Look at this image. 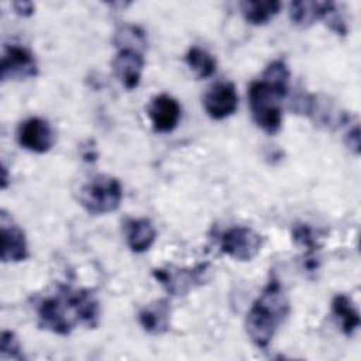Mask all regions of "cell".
Here are the masks:
<instances>
[{
  "label": "cell",
  "mask_w": 361,
  "mask_h": 361,
  "mask_svg": "<svg viewBox=\"0 0 361 361\" xmlns=\"http://www.w3.org/2000/svg\"><path fill=\"white\" fill-rule=\"evenodd\" d=\"M37 313L41 329L68 336L76 324L94 329L99 324L100 306L93 290L59 285L55 293L41 299Z\"/></svg>",
  "instance_id": "obj_1"
},
{
  "label": "cell",
  "mask_w": 361,
  "mask_h": 361,
  "mask_svg": "<svg viewBox=\"0 0 361 361\" xmlns=\"http://www.w3.org/2000/svg\"><path fill=\"white\" fill-rule=\"evenodd\" d=\"M289 300L276 278H271L245 317V331L258 348H267L289 314Z\"/></svg>",
  "instance_id": "obj_2"
},
{
  "label": "cell",
  "mask_w": 361,
  "mask_h": 361,
  "mask_svg": "<svg viewBox=\"0 0 361 361\" xmlns=\"http://www.w3.org/2000/svg\"><path fill=\"white\" fill-rule=\"evenodd\" d=\"M288 85H278L264 78L251 82L248 102L255 124L268 134H276L282 127V99L288 94Z\"/></svg>",
  "instance_id": "obj_3"
},
{
  "label": "cell",
  "mask_w": 361,
  "mask_h": 361,
  "mask_svg": "<svg viewBox=\"0 0 361 361\" xmlns=\"http://www.w3.org/2000/svg\"><path fill=\"white\" fill-rule=\"evenodd\" d=\"M123 199V188L117 178L96 175L85 183L79 192L82 207L90 214H107L118 209Z\"/></svg>",
  "instance_id": "obj_4"
},
{
  "label": "cell",
  "mask_w": 361,
  "mask_h": 361,
  "mask_svg": "<svg viewBox=\"0 0 361 361\" xmlns=\"http://www.w3.org/2000/svg\"><path fill=\"white\" fill-rule=\"evenodd\" d=\"M207 268L209 264H199L193 268L166 267L154 269L152 275L169 295L180 296L204 282Z\"/></svg>",
  "instance_id": "obj_5"
},
{
  "label": "cell",
  "mask_w": 361,
  "mask_h": 361,
  "mask_svg": "<svg viewBox=\"0 0 361 361\" xmlns=\"http://www.w3.org/2000/svg\"><path fill=\"white\" fill-rule=\"evenodd\" d=\"M262 243V235L251 227L235 226L223 233L220 250L237 261H251L261 251Z\"/></svg>",
  "instance_id": "obj_6"
},
{
  "label": "cell",
  "mask_w": 361,
  "mask_h": 361,
  "mask_svg": "<svg viewBox=\"0 0 361 361\" xmlns=\"http://www.w3.org/2000/svg\"><path fill=\"white\" fill-rule=\"evenodd\" d=\"M38 75V65L34 55L24 47L6 45L1 63L0 78L1 82L7 80H25Z\"/></svg>",
  "instance_id": "obj_7"
},
{
  "label": "cell",
  "mask_w": 361,
  "mask_h": 361,
  "mask_svg": "<svg viewBox=\"0 0 361 361\" xmlns=\"http://www.w3.org/2000/svg\"><path fill=\"white\" fill-rule=\"evenodd\" d=\"M18 144L37 154L48 152L55 144V134L51 124L41 117H30L23 121L17 131Z\"/></svg>",
  "instance_id": "obj_8"
},
{
  "label": "cell",
  "mask_w": 361,
  "mask_h": 361,
  "mask_svg": "<svg viewBox=\"0 0 361 361\" xmlns=\"http://www.w3.org/2000/svg\"><path fill=\"white\" fill-rule=\"evenodd\" d=\"M203 107L213 120H223L235 113L238 107V94L235 86L230 82H220L212 86L204 97Z\"/></svg>",
  "instance_id": "obj_9"
},
{
  "label": "cell",
  "mask_w": 361,
  "mask_h": 361,
  "mask_svg": "<svg viewBox=\"0 0 361 361\" xmlns=\"http://www.w3.org/2000/svg\"><path fill=\"white\" fill-rule=\"evenodd\" d=\"M1 259L3 262H20L28 257V245L24 231L3 210L0 214Z\"/></svg>",
  "instance_id": "obj_10"
},
{
  "label": "cell",
  "mask_w": 361,
  "mask_h": 361,
  "mask_svg": "<svg viewBox=\"0 0 361 361\" xmlns=\"http://www.w3.org/2000/svg\"><path fill=\"white\" fill-rule=\"evenodd\" d=\"M180 104L169 94H159L152 99L148 107V116L154 131L157 133H171L176 128L180 120Z\"/></svg>",
  "instance_id": "obj_11"
},
{
  "label": "cell",
  "mask_w": 361,
  "mask_h": 361,
  "mask_svg": "<svg viewBox=\"0 0 361 361\" xmlns=\"http://www.w3.org/2000/svg\"><path fill=\"white\" fill-rule=\"evenodd\" d=\"M111 66L118 82L126 89L133 90L140 85L144 69V56L138 51L118 49Z\"/></svg>",
  "instance_id": "obj_12"
},
{
  "label": "cell",
  "mask_w": 361,
  "mask_h": 361,
  "mask_svg": "<svg viewBox=\"0 0 361 361\" xmlns=\"http://www.w3.org/2000/svg\"><path fill=\"white\" fill-rule=\"evenodd\" d=\"M138 320L141 327L152 336L166 333L171 326L169 302L166 299H157L145 305L138 313Z\"/></svg>",
  "instance_id": "obj_13"
},
{
  "label": "cell",
  "mask_w": 361,
  "mask_h": 361,
  "mask_svg": "<svg viewBox=\"0 0 361 361\" xmlns=\"http://www.w3.org/2000/svg\"><path fill=\"white\" fill-rule=\"evenodd\" d=\"M123 226L127 245L133 252L141 254L151 248L157 231L148 219H127Z\"/></svg>",
  "instance_id": "obj_14"
},
{
  "label": "cell",
  "mask_w": 361,
  "mask_h": 361,
  "mask_svg": "<svg viewBox=\"0 0 361 361\" xmlns=\"http://www.w3.org/2000/svg\"><path fill=\"white\" fill-rule=\"evenodd\" d=\"M330 6L331 1H292L289 6V17L293 21V24L299 27H309L316 20H323Z\"/></svg>",
  "instance_id": "obj_15"
},
{
  "label": "cell",
  "mask_w": 361,
  "mask_h": 361,
  "mask_svg": "<svg viewBox=\"0 0 361 361\" xmlns=\"http://www.w3.org/2000/svg\"><path fill=\"white\" fill-rule=\"evenodd\" d=\"M282 4L278 0H250L240 3L241 14L252 25H262L272 20L281 10Z\"/></svg>",
  "instance_id": "obj_16"
},
{
  "label": "cell",
  "mask_w": 361,
  "mask_h": 361,
  "mask_svg": "<svg viewBox=\"0 0 361 361\" xmlns=\"http://www.w3.org/2000/svg\"><path fill=\"white\" fill-rule=\"evenodd\" d=\"M331 310L334 316L340 320L341 330L345 336H353L354 331L360 327V314L353 303V300L344 295H336L331 300Z\"/></svg>",
  "instance_id": "obj_17"
},
{
  "label": "cell",
  "mask_w": 361,
  "mask_h": 361,
  "mask_svg": "<svg viewBox=\"0 0 361 361\" xmlns=\"http://www.w3.org/2000/svg\"><path fill=\"white\" fill-rule=\"evenodd\" d=\"M185 61L190 71H193L199 79H207L216 73V58L206 49H202L200 47L189 48V51L185 55Z\"/></svg>",
  "instance_id": "obj_18"
},
{
  "label": "cell",
  "mask_w": 361,
  "mask_h": 361,
  "mask_svg": "<svg viewBox=\"0 0 361 361\" xmlns=\"http://www.w3.org/2000/svg\"><path fill=\"white\" fill-rule=\"evenodd\" d=\"M114 44L118 49H133L142 52L147 47L145 32L137 25H123L116 31Z\"/></svg>",
  "instance_id": "obj_19"
},
{
  "label": "cell",
  "mask_w": 361,
  "mask_h": 361,
  "mask_svg": "<svg viewBox=\"0 0 361 361\" xmlns=\"http://www.w3.org/2000/svg\"><path fill=\"white\" fill-rule=\"evenodd\" d=\"M292 238L293 241L306 248L309 252H313L317 250L319 244H317V238L314 237L313 234V230L309 227V224H305V223H300V224H296L292 230Z\"/></svg>",
  "instance_id": "obj_20"
},
{
  "label": "cell",
  "mask_w": 361,
  "mask_h": 361,
  "mask_svg": "<svg viewBox=\"0 0 361 361\" xmlns=\"http://www.w3.org/2000/svg\"><path fill=\"white\" fill-rule=\"evenodd\" d=\"M0 353H1V358H11V360H18V361L24 360L18 338L10 330H4L1 333Z\"/></svg>",
  "instance_id": "obj_21"
},
{
  "label": "cell",
  "mask_w": 361,
  "mask_h": 361,
  "mask_svg": "<svg viewBox=\"0 0 361 361\" xmlns=\"http://www.w3.org/2000/svg\"><path fill=\"white\" fill-rule=\"evenodd\" d=\"M345 142H347V147L354 151V154L360 152V128L357 124L353 127V130L348 131Z\"/></svg>",
  "instance_id": "obj_22"
},
{
  "label": "cell",
  "mask_w": 361,
  "mask_h": 361,
  "mask_svg": "<svg viewBox=\"0 0 361 361\" xmlns=\"http://www.w3.org/2000/svg\"><path fill=\"white\" fill-rule=\"evenodd\" d=\"M13 7L16 10V13L18 16H23V17H28L34 13V4L31 1H16L13 3Z\"/></svg>",
  "instance_id": "obj_23"
}]
</instances>
